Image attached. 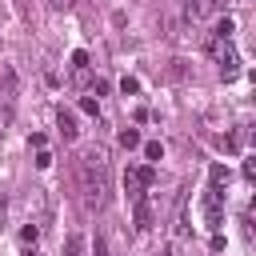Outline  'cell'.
<instances>
[{
    "mask_svg": "<svg viewBox=\"0 0 256 256\" xmlns=\"http://www.w3.org/2000/svg\"><path fill=\"white\" fill-rule=\"evenodd\" d=\"M80 192H84V208L88 212L108 204V156L100 148H88L80 156Z\"/></svg>",
    "mask_w": 256,
    "mask_h": 256,
    "instance_id": "6da1fadb",
    "label": "cell"
},
{
    "mask_svg": "<svg viewBox=\"0 0 256 256\" xmlns=\"http://www.w3.org/2000/svg\"><path fill=\"white\" fill-rule=\"evenodd\" d=\"M156 184V168L152 164H128V172H124V196L136 204V200H144V192Z\"/></svg>",
    "mask_w": 256,
    "mask_h": 256,
    "instance_id": "7a4b0ae2",
    "label": "cell"
},
{
    "mask_svg": "<svg viewBox=\"0 0 256 256\" xmlns=\"http://www.w3.org/2000/svg\"><path fill=\"white\" fill-rule=\"evenodd\" d=\"M208 48H212V60L220 64V76H224V80H232V76L240 72V56H236V48H232L228 40H212Z\"/></svg>",
    "mask_w": 256,
    "mask_h": 256,
    "instance_id": "3957f363",
    "label": "cell"
},
{
    "mask_svg": "<svg viewBox=\"0 0 256 256\" xmlns=\"http://www.w3.org/2000/svg\"><path fill=\"white\" fill-rule=\"evenodd\" d=\"M204 220H208V228L224 224V188H216V184H208V192H204Z\"/></svg>",
    "mask_w": 256,
    "mask_h": 256,
    "instance_id": "277c9868",
    "label": "cell"
},
{
    "mask_svg": "<svg viewBox=\"0 0 256 256\" xmlns=\"http://www.w3.org/2000/svg\"><path fill=\"white\" fill-rule=\"evenodd\" d=\"M212 4H216V0H180V12H184L188 24H200V20L212 12Z\"/></svg>",
    "mask_w": 256,
    "mask_h": 256,
    "instance_id": "5b68a950",
    "label": "cell"
},
{
    "mask_svg": "<svg viewBox=\"0 0 256 256\" xmlns=\"http://www.w3.org/2000/svg\"><path fill=\"white\" fill-rule=\"evenodd\" d=\"M56 128H60V136H64V140H76V136H80V128H76V116H72L68 108H60V112H56Z\"/></svg>",
    "mask_w": 256,
    "mask_h": 256,
    "instance_id": "8992f818",
    "label": "cell"
},
{
    "mask_svg": "<svg viewBox=\"0 0 256 256\" xmlns=\"http://www.w3.org/2000/svg\"><path fill=\"white\" fill-rule=\"evenodd\" d=\"M136 228H140V232L152 228V204H148V200H136Z\"/></svg>",
    "mask_w": 256,
    "mask_h": 256,
    "instance_id": "52a82bcc",
    "label": "cell"
},
{
    "mask_svg": "<svg viewBox=\"0 0 256 256\" xmlns=\"http://www.w3.org/2000/svg\"><path fill=\"white\" fill-rule=\"evenodd\" d=\"M84 248H88V240H84L80 232H72V236L64 240V252H60V256H84Z\"/></svg>",
    "mask_w": 256,
    "mask_h": 256,
    "instance_id": "ba28073f",
    "label": "cell"
},
{
    "mask_svg": "<svg viewBox=\"0 0 256 256\" xmlns=\"http://www.w3.org/2000/svg\"><path fill=\"white\" fill-rule=\"evenodd\" d=\"M208 180H212L216 188H224V184H228V168H224V164H212V168H208Z\"/></svg>",
    "mask_w": 256,
    "mask_h": 256,
    "instance_id": "9c48e42d",
    "label": "cell"
},
{
    "mask_svg": "<svg viewBox=\"0 0 256 256\" xmlns=\"http://www.w3.org/2000/svg\"><path fill=\"white\" fill-rule=\"evenodd\" d=\"M236 32V24H232V16H224V20H216V40H228Z\"/></svg>",
    "mask_w": 256,
    "mask_h": 256,
    "instance_id": "30bf717a",
    "label": "cell"
},
{
    "mask_svg": "<svg viewBox=\"0 0 256 256\" xmlns=\"http://www.w3.org/2000/svg\"><path fill=\"white\" fill-rule=\"evenodd\" d=\"M120 144L124 148H140V132L136 128H120Z\"/></svg>",
    "mask_w": 256,
    "mask_h": 256,
    "instance_id": "8fae6325",
    "label": "cell"
},
{
    "mask_svg": "<svg viewBox=\"0 0 256 256\" xmlns=\"http://www.w3.org/2000/svg\"><path fill=\"white\" fill-rule=\"evenodd\" d=\"M0 88H4V92H12V88H16V76H12V68H8V64H0Z\"/></svg>",
    "mask_w": 256,
    "mask_h": 256,
    "instance_id": "7c38bea8",
    "label": "cell"
},
{
    "mask_svg": "<svg viewBox=\"0 0 256 256\" xmlns=\"http://www.w3.org/2000/svg\"><path fill=\"white\" fill-rule=\"evenodd\" d=\"M120 92H124V96H136V92H140V80H136V76H124V80H120Z\"/></svg>",
    "mask_w": 256,
    "mask_h": 256,
    "instance_id": "4fadbf2b",
    "label": "cell"
},
{
    "mask_svg": "<svg viewBox=\"0 0 256 256\" xmlns=\"http://www.w3.org/2000/svg\"><path fill=\"white\" fill-rule=\"evenodd\" d=\"M144 156H148V160H160V156H164V144H160V140H148V144H144Z\"/></svg>",
    "mask_w": 256,
    "mask_h": 256,
    "instance_id": "5bb4252c",
    "label": "cell"
},
{
    "mask_svg": "<svg viewBox=\"0 0 256 256\" xmlns=\"http://www.w3.org/2000/svg\"><path fill=\"white\" fill-rule=\"evenodd\" d=\"M36 236H40L36 224H24V228H20V240H24V244H36Z\"/></svg>",
    "mask_w": 256,
    "mask_h": 256,
    "instance_id": "9a60e30c",
    "label": "cell"
},
{
    "mask_svg": "<svg viewBox=\"0 0 256 256\" xmlns=\"http://www.w3.org/2000/svg\"><path fill=\"white\" fill-rule=\"evenodd\" d=\"M80 112H84V116H96L100 108H96V100H92V96H80Z\"/></svg>",
    "mask_w": 256,
    "mask_h": 256,
    "instance_id": "2e32d148",
    "label": "cell"
},
{
    "mask_svg": "<svg viewBox=\"0 0 256 256\" xmlns=\"http://www.w3.org/2000/svg\"><path fill=\"white\" fill-rule=\"evenodd\" d=\"M72 68H88V52H84V48L72 52Z\"/></svg>",
    "mask_w": 256,
    "mask_h": 256,
    "instance_id": "e0dca14e",
    "label": "cell"
},
{
    "mask_svg": "<svg viewBox=\"0 0 256 256\" xmlns=\"http://www.w3.org/2000/svg\"><path fill=\"white\" fill-rule=\"evenodd\" d=\"M48 164H52V152L40 148V152H36V168H48Z\"/></svg>",
    "mask_w": 256,
    "mask_h": 256,
    "instance_id": "ac0fdd59",
    "label": "cell"
},
{
    "mask_svg": "<svg viewBox=\"0 0 256 256\" xmlns=\"http://www.w3.org/2000/svg\"><path fill=\"white\" fill-rule=\"evenodd\" d=\"M72 80L84 88V84H88V68H72Z\"/></svg>",
    "mask_w": 256,
    "mask_h": 256,
    "instance_id": "d6986e66",
    "label": "cell"
},
{
    "mask_svg": "<svg viewBox=\"0 0 256 256\" xmlns=\"http://www.w3.org/2000/svg\"><path fill=\"white\" fill-rule=\"evenodd\" d=\"M92 256H108V240H104V236H96V248H92Z\"/></svg>",
    "mask_w": 256,
    "mask_h": 256,
    "instance_id": "ffe728a7",
    "label": "cell"
},
{
    "mask_svg": "<svg viewBox=\"0 0 256 256\" xmlns=\"http://www.w3.org/2000/svg\"><path fill=\"white\" fill-rule=\"evenodd\" d=\"M244 180H256V160H244Z\"/></svg>",
    "mask_w": 256,
    "mask_h": 256,
    "instance_id": "44dd1931",
    "label": "cell"
},
{
    "mask_svg": "<svg viewBox=\"0 0 256 256\" xmlns=\"http://www.w3.org/2000/svg\"><path fill=\"white\" fill-rule=\"evenodd\" d=\"M8 124H12V108L4 104V108H0V128H8Z\"/></svg>",
    "mask_w": 256,
    "mask_h": 256,
    "instance_id": "7402d4cb",
    "label": "cell"
},
{
    "mask_svg": "<svg viewBox=\"0 0 256 256\" xmlns=\"http://www.w3.org/2000/svg\"><path fill=\"white\" fill-rule=\"evenodd\" d=\"M48 4H52V8H72L76 0H48Z\"/></svg>",
    "mask_w": 256,
    "mask_h": 256,
    "instance_id": "603a6c76",
    "label": "cell"
},
{
    "mask_svg": "<svg viewBox=\"0 0 256 256\" xmlns=\"http://www.w3.org/2000/svg\"><path fill=\"white\" fill-rule=\"evenodd\" d=\"M164 256H180V248H176V244H168V248H164Z\"/></svg>",
    "mask_w": 256,
    "mask_h": 256,
    "instance_id": "cb8c5ba5",
    "label": "cell"
},
{
    "mask_svg": "<svg viewBox=\"0 0 256 256\" xmlns=\"http://www.w3.org/2000/svg\"><path fill=\"white\" fill-rule=\"evenodd\" d=\"M28 256H36V252H28Z\"/></svg>",
    "mask_w": 256,
    "mask_h": 256,
    "instance_id": "d4e9b609",
    "label": "cell"
}]
</instances>
